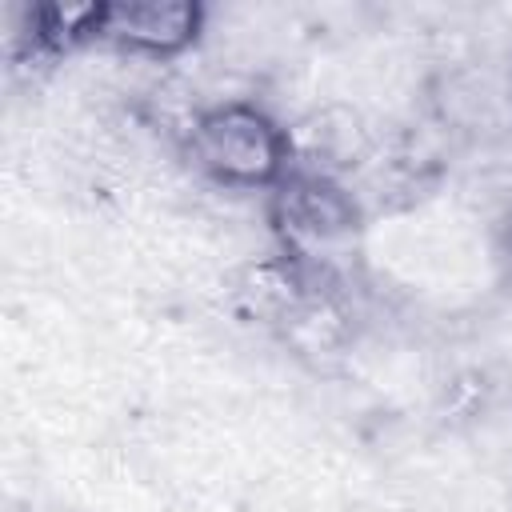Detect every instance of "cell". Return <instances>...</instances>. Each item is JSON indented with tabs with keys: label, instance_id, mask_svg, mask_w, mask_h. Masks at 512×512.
I'll return each instance as SVG.
<instances>
[{
	"label": "cell",
	"instance_id": "obj_4",
	"mask_svg": "<svg viewBox=\"0 0 512 512\" xmlns=\"http://www.w3.org/2000/svg\"><path fill=\"white\" fill-rule=\"evenodd\" d=\"M288 140H292V168L336 180H348L356 168H364L376 156V136L368 120L348 104H324L304 112L296 124H288Z\"/></svg>",
	"mask_w": 512,
	"mask_h": 512
},
{
	"label": "cell",
	"instance_id": "obj_5",
	"mask_svg": "<svg viewBox=\"0 0 512 512\" xmlns=\"http://www.w3.org/2000/svg\"><path fill=\"white\" fill-rule=\"evenodd\" d=\"M320 280H312L296 260H288L284 252H268L256 256L248 264H240L228 280V304L240 320L260 324L268 332H276L288 312L316 288Z\"/></svg>",
	"mask_w": 512,
	"mask_h": 512
},
{
	"label": "cell",
	"instance_id": "obj_6",
	"mask_svg": "<svg viewBox=\"0 0 512 512\" xmlns=\"http://www.w3.org/2000/svg\"><path fill=\"white\" fill-rule=\"evenodd\" d=\"M276 336L316 368L328 360H340L352 344V312L344 304L340 284H316L276 328Z\"/></svg>",
	"mask_w": 512,
	"mask_h": 512
},
{
	"label": "cell",
	"instance_id": "obj_8",
	"mask_svg": "<svg viewBox=\"0 0 512 512\" xmlns=\"http://www.w3.org/2000/svg\"><path fill=\"white\" fill-rule=\"evenodd\" d=\"M496 264H500V272L512 280V212L496 224Z\"/></svg>",
	"mask_w": 512,
	"mask_h": 512
},
{
	"label": "cell",
	"instance_id": "obj_1",
	"mask_svg": "<svg viewBox=\"0 0 512 512\" xmlns=\"http://www.w3.org/2000/svg\"><path fill=\"white\" fill-rule=\"evenodd\" d=\"M264 212L276 252L296 260L312 280L344 288V268L364 232V204L352 180L292 168L264 196Z\"/></svg>",
	"mask_w": 512,
	"mask_h": 512
},
{
	"label": "cell",
	"instance_id": "obj_7",
	"mask_svg": "<svg viewBox=\"0 0 512 512\" xmlns=\"http://www.w3.org/2000/svg\"><path fill=\"white\" fill-rule=\"evenodd\" d=\"M20 32L12 44V56H36V60H60L84 44L100 40L104 0L88 4H28L20 12Z\"/></svg>",
	"mask_w": 512,
	"mask_h": 512
},
{
	"label": "cell",
	"instance_id": "obj_3",
	"mask_svg": "<svg viewBox=\"0 0 512 512\" xmlns=\"http://www.w3.org/2000/svg\"><path fill=\"white\" fill-rule=\"evenodd\" d=\"M204 4L196 0H104L100 40L144 60H176L204 32Z\"/></svg>",
	"mask_w": 512,
	"mask_h": 512
},
{
	"label": "cell",
	"instance_id": "obj_2",
	"mask_svg": "<svg viewBox=\"0 0 512 512\" xmlns=\"http://www.w3.org/2000/svg\"><path fill=\"white\" fill-rule=\"evenodd\" d=\"M184 160L212 184L236 192H272L292 172L288 124L256 100H220L196 108L180 128Z\"/></svg>",
	"mask_w": 512,
	"mask_h": 512
}]
</instances>
